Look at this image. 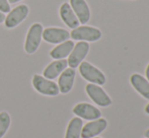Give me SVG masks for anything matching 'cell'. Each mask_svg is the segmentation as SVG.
Returning <instances> with one entry per match:
<instances>
[{"instance_id": "obj_6", "label": "cell", "mask_w": 149, "mask_h": 138, "mask_svg": "<svg viewBox=\"0 0 149 138\" xmlns=\"http://www.w3.org/2000/svg\"><path fill=\"white\" fill-rule=\"evenodd\" d=\"M89 52V44L87 42L80 41L74 45L72 51H71L70 55L68 56V60L67 63L70 66V68L75 69L80 65L81 62L84 60L86 55Z\"/></svg>"}, {"instance_id": "obj_1", "label": "cell", "mask_w": 149, "mask_h": 138, "mask_svg": "<svg viewBox=\"0 0 149 138\" xmlns=\"http://www.w3.org/2000/svg\"><path fill=\"white\" fill-rule=\"evenodd\" d=\"M33 86L39 93L48 97H56L59 95V87L56 82L53 80L47 79L46 77L40 74H35L33 77Z\"/></svg>"}, {"instance_id": "obj_22", "label": "cell", "mask_w": 149, "mask_h": 138, "mask_svg": "<svg viewBox=\"0 0 149 138\" xmlns=\"http://www.w3.org/2000/svg\"><path fill=\"white\" fill-rule=\"evenodd\" d=\"M18 1H22V0H8V2H9V4L16 3V2H18Z\"/></svg>"}, {"instance_id": "obj_8", "label": "cell", "mask_w": 149, "mask_h": 138, "mask_svg": "<svg viewBox=\"0 0 149 138\" xmlns=\"http://www.w3.org/2000/svg\"><path fill=\"white\" fill-rule=\"evenodd\" d=\"M72 112L78 118L84 119V120H89V121L96 120V119L100 118V116H102V112L96 107L87 103L77 104L73 108Z\"/></svg>"}, {"instance_id": "obj_21", "label": "cell", "mask_w": 149, "mask_h": 138, "mask_svg": "<svg viewBox=\"0 0 149 138\" xmlns=\"http://www.w3.org/2000/svg\"><path fill=\"white\" fill-rule=\"evenodd\" d=\"M145 74H146V79H147V80L149 81V64L147 65V67H146Z\"/></svg>"}, {"instance_id": "obj_25", "label": "cell", "mask_w": 149, "mask_h": 138, "mask_svg": "<svg viewBox=\"0 0 149 138\" xmlns=\"http://www.w3.org/2000/svg\"><path fill=\"white\" fill-rule=\"evenodd\" d=\"M93 138H100V137H93Z\"/></svg>"}, {"instance_id": "obj_15", "label": "cell", "mask_w": 149, "mask_h": 138, "mask_svg": "<svg viewBox=\"0 0 149 138\" xmlns=\"http://www.w3.org/2000/svg\"><path fill=\"white\" fill-rule=\"evenodd\" d=\"M130 82L137 93H139L144 99L149 100V81L145 77L138 73H134L130 77Z\"/></svg>"}, {"instance_id": "obj_23", "label": "cell", "mask_w": 149, "mask_h": 138, "mask_svg": "<svg viewBox=\"0 0 149 138\" xmlns=\"http://www.w3.org/2000/svg\"><path fill=\"white\" fill-rule=\"evenodd\" d=\"M144 135H145V137H146V138H149V129H147V130L145 131Z\"/></svg>"}, {"instance_id": "obj_16", "label": "cell", "mask_w": 149, "mask_h": 138, "mask_svg": "<svg viewBox=\"0 0 149 138\" xmlns=\"http://www.w3.org/2000/svg\"><path fill=\"white\" fill-rule=\"evenodd\" d=\"M73 47H74V42L67 40L63 43L58 44L55 48H53L50 52V56L55 60L64 59L70 55Z\"/></svg>"}, {"instance_id": "obj_3", "label": "cell", "mask_w": 149, "mask_h": 138, "mask_svg": "<svg viewBox=\"0 0 149 138\" xmlns=\"http://www.w3.org/2000/svg\"><path fill=\"white\" fill-rule=\"evenodd\" d=\"M78 67L80 75L88 82L97 85H104L106 83V76L104 73L89 62L82 61Z\"/></svg>"}, {"instance_id": "obj_13", "label": "cell", "mask_w": 149, "mask_h": 138, "mask_svg": "<svg viewBox=\"0 0 149 138\" xmlns=\"http://www.w3.org/2000/svg\"><path fill=\"white\" fill-rule=\"evenodd\" d=\"M59 14H60L61 20H63V22H64L68 28L74 30V29H76L77 26H79V24H80V22H79L78 18H77V16L75 15L74 11L72 10V8H71V6L69 3L64 2V3L60 6Z\"/></svg>"}, {"instance_id": "obj_7", "label": "cell", "mask_w": 149, "mask_h": 138, "mask_svg": "<svg viewBox=\"0 0 149 138\" xmlns=\"http://www.w3.org/2000/svg\"><path fill=\"white\" fill-rule=\"evenodd\" d=\"M85 91L88 97L91 99L94 104L100 107H109L112 104V100L108 95V93L100 87V85L93 84V83H88L85 86Z\"/></svg>"}, {"instance_id": "obj_4", "label": "cell", "mask_w": 149, "mask_h": 138, "mask_svg": "<svg viewBox=\"0 0 149 138\" xmlns=\"http://www.w3.org/2000/svg\"><path fill=\"white\" fill-rule=\"evenodd\" d=\"M70 37L75 41L96 42L102 38V32L98 29L88 26H77L70 33Z\"/></svg>"}, {"instance_id": "obj_24", "label": "cell", "mask_w": 149, "mask_h": 138, "mask_svg": "<svg viewBox=\"0 0 149 138\" xmlns=\"http://www.w3.org/2000/svg\"><path fill=\"white\" fill-rule=\"evenodd\" d=\"M145 112L149 115V103L147 104V106L145 107Z\"/></svg>"}, {"instance_id": "obj_19", "label": "cell", "mask_w": 149, "mask_h": 138, "mask_svg": "<svg viewBox=\"0 0 149 138\" xmlns=\"http://www.w3.org/2000/svg\"><path fill=\"white\" fill-rule=\"evenodd\" d=\"M11 10L10 4L8 0H0V12L2 13H8Z\"/></svg>"}, {"instance_id": "obj_5", "label": "cell", "mask_w": 149, "mask_h": 138, "mask_svg": "<svg viewBox=\"0 0 149 138\" xmlns=\"http://www.w3.org/2000/svg\"><path fill=\"white\" fill-rule=\"evenodd\" d=\"M29 12H30V9L28 5L26 4L17 5L8 12L7 16H5V20H4L5 26L7 29H13L17 26L26 20V16L29 15Z\"/></svg>"}, {"instance_id": "obj_2", "label": "cell", "mask_w": 149, "mask_h": 138, "mask_svg": "<svg viewBox=\"0 0 149 138\" xmlns=\"http://www.w3.org/2000/svg\"><path fill=\"white\" fill-rule=\"evenodd\" d=\"M43 26L39 22L33 24L28 31L24 43V51L28 54H33L39 49L40 44L42 42V35H43Z\"/></svg>"}, {"instance_id": "obj_20", "label": "cell", "mask_w": 149, "mask_h": 138, "mask_svg": "<svg viewBox=\"0 0 149 138\" xmlns=\"http://www.w3.org/2000/svg\"><path fill=\"white\" fill-rule=\"evenodd\" d=\"M4 20H5V14L2 13V12H0V24L4 22Z\"/></svg>"}, {"instance_id": "obj_12", "label": "cell", "mask_w": 149, "mask_h": 138, "mask_svg": "<svg viewBox=\"0 0 149 138\" xmlns=\"http://www.w3.org/2000/svg\"><path fill=\"white\" fill-rule=\"evenodd\" d=\"M75 70L73 68H66L59 75L58 87L61 93H68L72 89L75 79Z\"/></svg>"}, {"instance_id": "obj_11", "label": "cell", "mask_w": 149, "mask_h": 138, "mask_svg": "<svg viewBox=\"0 0 149 138\" xmlns=\"http://www.w3.org/2000/svg\"><path fill=\"white\" fill-rule=\"evenodd\" d=\"M70 6L79 22L86 24L90 20V9L85 0H70Z\"/></svg>"}, {"instance_id": "obj_9", "label": "cell", "mask_w": 149, "mask_h": 138, "mask_svg": "<svg viewBox=\"0 0 149 138\" xmlns=\"http://www.w3.org/2000/svg\"><path fill=\"white\" fill-rule=\"evenodd\" d=\"M108 122L104 118H98L92 120L82 126L81 130V138H93L106 130Z\"/></svg>"}, {"instance_id": "obj_14", "label": "cell", "mask_w": 149, "mask_h": 138, "mask_svg": "<svg viewBox=\"0 0 149 138\" xmlns=\"http://www.w3.org/2000/svg\"><path fill=\"white\" fill-rule=\"evenodd\" d=\"M67 60L65 59H59V60H55V61L51 62L49 65L44 69L43 72V76L46 77L47 79H55L67 68Z\"/></svg>"}, {"instance_id": "obj_18", "label": "cell", "mask_w": 149, "mask_h": 138, "mask_svg": "<svg viewBox=\"0 0 149 138\" xmlns=\"http://www.w3.org/2000/svg\"><path fill=\"white\" fill-rule=\"evenodd\" d=\"M11 123V119L7 112L0 113V138H2L7 132Z\"/></svg>"}, {"instance_id": "obj_10", "label": "cell", "mask_w": 149, "mask_h": 138, "mask_svg": "<svg viewBox=\"0 0 149 138\" xmlns=\"http://www.w3.org/2000/svg\"><path fill=\"white\" fill-rule=\"evenodd\" d=\"M42 38L50 44H60L70 38V33L61 28H47L43 31Z\"/></svg>"}, {"instance_id": "obj_17", "label": "cell", "mask_w": 149, "mask_h": 138, "mask_svg": "<svg viewBox=\"0 0 149 138\" xmlns=\"http://www.w3.org/2000/svg\"><path fill=\"white\" fill-rule=\"evenodd\" d=\"M83 123L78 117H74L70 120L65 133V138H80Z\"/></svg>"}]
</instances>
